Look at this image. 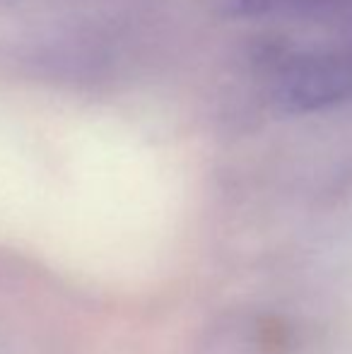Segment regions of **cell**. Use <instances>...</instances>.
<instances>
[{
  "instance_id": "6da1fadb",
  "label": "cell",
  "mask_w": 352,
  "mask_h": 354,
  "mask_svg": "<svg viewBox=\"0 0 352 354\" xmlns=\"http://www.w3.org/2000/svg\"><path fill=\"white\" fill-rule=\"evenodd\" d=\"M272 94L277 106L287 113H309L335 106L352 97V58H295L277 75Z\"/></svg>"
},
{
  "instance_id": "7a4b0ae2",
  "label": "cell",
  "mask_w": 352,
  "mask_h": 354,
  "mask_svg": "<svg viewBox=\"0 0 352 354\" xmlns=\"http://www.w3.org/2000/svg\"><path fill=\"white\" fill-rule=\"evenodd\" d=\"M280 0H215V8L225 17H254L277 8Z\"/></svg>"
}]
</instances>
